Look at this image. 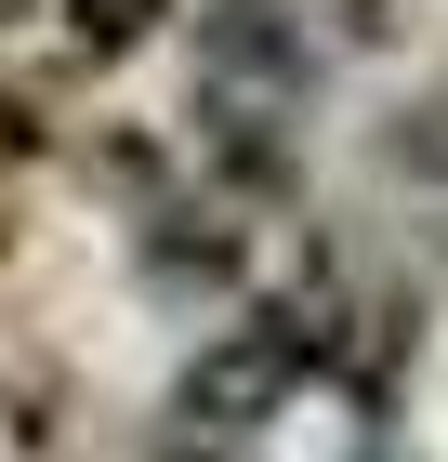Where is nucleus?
Wrapping results in <instances>:
<instances>
[{
    "mask_svg": "<svg viewBox=\"0 0 448 462\" xmlns=\"http://www.w3.org/2000/svg\"><path fill=\"white\" fill-rule=\"evenodd\" d=\"M330 356H316V330L290 318V304H251V318H224L198 356H185V383H172V423H198V436H264L290 396L316 383Z\"/></svg>",
    "mask_w": 448,
    "mask_h": 462,
    "instance_id": "1",
    "label": "nucleus"
},
{
    "mask_svg": "<svg viewBox=\"0 0 448 462\" xmlns=\"http://www.w3.org/2000/svg\"><path fill=\"white\" fill-rule=\"evenodd\" d=\"M396 172H409V185H435V199H448V67L422 79V93H409V119H396Z\"/></svg>",
    "mask_w": 448,
    "mask_h": 462,
    "instance_id": "2",
    "label": "nucleus"
},
{
    "mask_svg": "<svg viewBox=\"0 0 448 462\" xmlns=\"http://www.w3.org/2000/svg\"><path fill=\"white\" fill-rule=\"evenodd\" d=\"M67 40L93 53V67H119L133 40H159V0H67Z\"/></svg>",
    "mask_w": 448,
    "mask_h": 462,
    "instance_id": "3",
    "label": "nucleus"
},
{
    "mask_svg": "<svg viewBox=\"0 0 448 462\" xmlns=\"http://www.w3.org/2000/svg\"><path fill=\"white\" fill-rule=\"evenodd\" d=\"M145 462H251V436H198V423H172Z\"/></svg>",
    "mask_w": 448,
    "mask_h": 462,
    "instance_id": "4",
    "label": "nucleus"
},
{
    "mask_svg": "<svg viewBox=\"0 0 448 462\" xmlns=\"http://www.w3.org/2000/svg\"><path fill=\"white\" fill-rule=\"evenodd\" d=\"M40 145V119H27V93H0V159H27Z\"/></svg>",
    "mask_w": 448,
    "mask_h": 462,
    "instance_id": "5",
    "label": "nucleus"
},
{
    "mask_svg": "<svg viewBox=\"0 0 448 462\" xmlns=\"http://www.w3.org/2000/svg\"><path fill=\"white\" fill-rule=\"evenodd\" d=\"M356 462H409V449H396V436H356Z\"/></svg>",
    "mask_w": 448,
    "mask_h": 462,
    "instance_id": "6",
    "label": "nucleus"
}]
</instances>
